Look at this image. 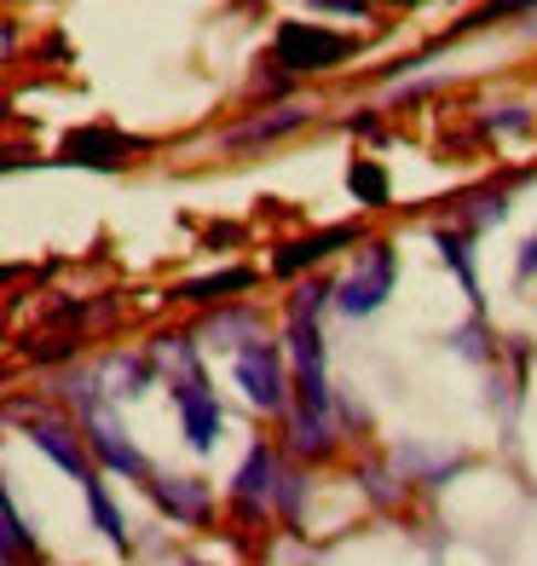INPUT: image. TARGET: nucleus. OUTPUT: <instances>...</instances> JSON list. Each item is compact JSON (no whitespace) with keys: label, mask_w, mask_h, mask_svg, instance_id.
Wrapping results in <instances>:
<instances>
[{"label":"nucleus","mask_w":537,"mask_h":566,"mask_svg":"<svg viewBox=\"0 0 537 566\" xmlns=\"http://www.w3.org/2000/svg\"><path fill=\"white\" fill-rule=\"evenodd\" d=\"M336 290H318L306 283L295 295V313H289V353H295V376H301V405L329 417V376H324V336H318V313Z\"/></svg>","instance_id":"f257e3e1"},{"label":"nucleus","mask_w":537,"mask_h":566,"mask_svg":"<svg viewBox=\"0 0 537 566\" xmlns=\"http://www.w3.org/2000/svg\"><path fill=\"white\" fill-rule=\"evenodd\" d=\"M150 497L157 509H168V521H202V509H209V492H202V480H150Z\"/></svg>","instance_id":"f8f14e48"},{"label":"nucleus","mask_w":537,"mask_h":566,"mask_svg":"<svg viewBox=\"0 0 537 566\" xmlns=\"http://www.w3.org/2000/svg\"><path fill=\"white\" fill-rule=\"evenodd\" d=\"M289 446L306 451V457H324L329 446H336V433H329V417H318V410L295 405V410H289Z\"/></svg>","instance_id":"4468645a"},{"label":"nucleus","mask_w":537,"mask_h":566,"mask_svg":"<svg viewBox=\"0 0 537 566\" xmlns=\"http://www.w3.org/2000/svg\"><path fill=\"white\" fill-rule=\"evenodd\" d=\"M23 549H30V532H23V521H18V503L0 497V555L18 560Z\"/></svg>","instance_id":"a211bd4d"},{"label":"nucleus","mask_w":537,"mask_h":566,"mask_svg":"<svg viewBox=\"0 0 537 566\" xmlns=\"http://www.w3.org/2000/svg\"><path fill=\"white\" fill-rule=\"evenodd\" d=\"M238 290H254V272L249 266H225V272H209V277H191V283H179V301H225V295H238Z\"/></svg>","instance_id":"ddd939ff"},{"label":"nucleus","mask_w":537,"mask_h":566,"mask_svg":"<svg viewBox=\"0 0 537 566\" xmlns=\"http://www.w3.org/2000/svg\"><path fill=\"white\" fill-rule=\"evenodd\" d=\"M306 122H313V105H277V111H261V116H249V122H238L232 134H225V150L272 145V139L295 134V127H306Z\"/></svg>","instance_id":"6e6552de"},{"label":"nucleus","mask_w":537,"mask_h":566,"mask_svg":"<svg viewBox=\"0 0 537 566\" xmlns=\"http://www.w3.org/2000/svg\"><path fill=\"white\" fill-rule=\"evenodd\" d=\"M388 295H393V243H370L365 261L336 283V306L347 318H370V313H381Z\"/></svg>","instance_id":"7ed1b4c3"},{"label":"nucleus","mask_w":537,"mask_h":566,"mask_svg":"<svg viewBox=\"0 0 537 566\" xmlns=\"http://www.w3.org/2000/svg\"><path fill=\"white\" fill-rule=\"evenodd\" d=\"M352 238H358V226H324V231H313V238L277 249V254H272V272H277V277H295V272H306V266L329 261L336 249H347Z\"/></svg>","instance_id":"0eeeda50"},{"label":"nucleus","mask_w":537,"mask_h":566,"mask_svg":"<svg viewBox=\"0 0 537 566\" xmlns=\"http://www.w3.org/2000/svg\"><path fill=\"white\" fill-rule=\"evenodd\" d=\"M232 370H238V388L249 394V405H261V410H284V353H277L272 342H249L238 347L232 358Z\"/></svg>","instance_id":"39448f33"},{"label":"nucleus","mask_w":537,"mask_h":566,"mask_svg":"<svg viewBox=\"0 0 537 566\" xmlns=\"http://www.w3.org/2000/svg\"><path fill=\"white\" fill-rule=\"evenodd\" d=\"M82 492H87V509H93V526L105 532L116 549H127V521L116 514V503H110V492H105V474H93V480L82 485Z\"/></svg>","instance_id":"2eb2a0df"},{"label":"nucleus","mask_w":537,"mask_h":566,"mask_svg":"<svg viewBox=\"0 0 537 566\" xmlns=\"http://www.w3.org/2000/svg\"><path fill=\"white\" fill-rule=\"evenodd\" d=\"M433 249H440V261H451L456 283H463V290L480 301V290H474V261H468V243L456 238V231H440V238H433Z\"/></svg>","instance_id":"f3484780"},{"label":"nucleus","mask_w":537,"mask_h":566,"mask_svg":"<svg viewBox=\"0 0 537 566\" xmlns=\"http://www.w3.org/2000/svg\"><path fill=\"white\" fill-rule=\"evenodd\" d=\"M272 53H277L284 70H336L352 53V41L336 35V30H324V23L289 18L284 30H277V41H272Z\"/></svg>","instance_id":"f03ea898"},{"label":"nucleus","mask_w":537,"mask_h":566,"mask_svg":"<svg viewBox=\"0 0 537 566\" xmlns=\"http://www.w3.org/2000/svg\"><path fill=\"white\" fill-rule=\"evenodd\" d=\"M173 405H179V422H186V446L191 451H214V440H220V405H214V388L202 381L197 365L179 370Z\"/></svg>","instance_id":"20e7f679"},{"label":"nucleus","mask_w":537,"mask_h":566,"mask_svg":"<svg viewBox=\"0 0 537 566\" xmlns=\"http://www.w3.org/2000/svg\"><path fill=\"white\" fill-rule=\"evenodd\" d=\"M503 214H508L503 197H480V209H468V226H497Z\"/></svg>","instance_id":"aec40b11"},{"label":"nucleus","mask_w":537,"mask_h":566,"mask_svg":"<svg viewBox=\"0 0 537 566\" xmlns=\"http://www.w3.org/2000/svg\"><path fill=\"white\" fill-rule=\"evenodd\" d=\"M134 139H122L116 127H82V134L64 139V163H82V168H122L127 157L122 150Z\"/></svg>","instance_id":"1a4fd4ad"},{"label":"nucleus","mask_w":537,"mask_h":566,"mask_svg":"<svg viewBox=\"0 0 537 566\" xmlns=\"http://www.w3.org/2000/svg\"><path fill=\"white\" fill-rule=\"evenodd\" d=\"M306 7H324V12H347V18H365L370 0H306Z\"/></svg>","instance_id":"412c9836"},{"label":"nucleus","mask_w":537,"mask_h":566,"mask_svg":"<svg viewBox=\"0 0 537 566\" xmlns=\"http://www.w3.org/2000/svg\"><path fill=\"white\" fill-rule=\"evenodd\" d=\"M238 336H254V318H249V313H232V318L209 324V342H214V347H238ZM254 342H261V336H254Z\"/></svg>","instance_id":"6ab92c4d"},{"label":"nucleus","mask_w":537,"mask_h":566,"mask_svg":"<svg viewBox=\"0 0 537 566\" xmlns=\"http://www.w3.org/2000/svg\"><path fill=\"white\" fill-rule=\"evenodd\" d=\"M272 492H277V457H272V446H249L232 497H238V509H261Z\"/></svg>","instance_id":"9b49d317"},{"label":"nucleus","mask_w":537,"mask_h":566,"mask_svg":"<svg viewBox=\"0 0 537 566\" xmlns=\"http://www.w3.org/2000/svg\"><path fill=\"white\" fill-rule=\"evenodd\" d=\"M515 272H520V277H531V272H537V238H526V243H520V261H515Z\"/></svg>","instance_id":"4be33fe9"},{"label":"nucleus","mask_w":537,"mask_h":566,"mask_svg":"<svg viewBox=\"0 0 537 566\" xmlns=\"http://www.w3.org/2000/svg\"><path fill=\"white\" fill-rule=\"evenodd\" d=\"M347 191H352V202H365V209H381L388 202V168L381 163H347Z\"/></svg>","instance_id":"dca6fc26"},{"label":"nucleus","mask_w":537,"mask_h":566,"mask_svg":"<svg viewBox=\"0 0 537 566\" xmlns=\"http://www.w3.org/2000/svg\"><path fill=\"white\" fill-rule=\"evenodd\" d=\"M30 446H35V451H46L64 474H75L82 485L98 474V469H93V457H87L82 446H75V433H70V428H59V422H30Z\"/></svg>","instance_id":"9d476101"},{"label":"nucleus","mask_w":537,"mask_h":566,"mask_svg":"<svg viewBox=\"0 0 537 566\" xmlns=\"http://www.w3.org/2000/svg\"><path fill=\"white\" fill-rule=\"evenodd\" d=\"M87 446H93V457H98V469H110V474H127V480H145L150 485V462L127 446V433L105 417V405L98 410H87Z\"/></svg>","instance_id":"423d86ee"}]
</instances>
